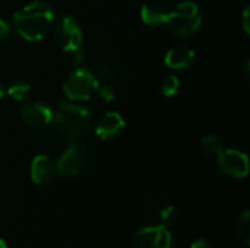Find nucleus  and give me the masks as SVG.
Returning <instances> with one entry per match:
<instances>
[{"label":"nucleus","instance_id":"obj_14","mask_svg":"<svg viewBox=\"0 0 250 248\" xmlns=\"http://www.w3.org/2000/svg\"><path fill=\"white\" fill-rule=\"evenodd\" d=\"M152 218L157 225H164L167 228L173 227L177 222V210L171 205H157L152 209Z\"/></svg>","mask_w":250,"mask_h":248},{"label":"nucleus","instance_id":"obj_26","mask_svg":"<svg viewBox=\"0 0 250 248\" xmlns=\"http://www.w3.org/2000/svg\"><path fill=\"white\" fill-rule=\"evenodd\" d=\"M0 248H7V244H6V241L0 237Z\"/></svg>","mask_w":250,"mask_h":248},{"label":"nucleus","instance_id":"obj_20","mask_svg":"<svg viewBox=\"0 0 250 248\" xmlns=\"http://www.w3.org/2000/svg\"><path fill=\"white\" fill-rule=\"evenodd\" d=\"M100 98L105 102H110L116 98V89L114 86L110 83V82H105V83H100L98 85V89H97Z\"/></svg>","mask_w":250,"mask_h":248},{"label":"nucleus","instance_id":"obj_3","mask_svg":"<svg viewBox=\"0 0 250 248\" xmlns=\"http://www.w3.org/2000/svg\"><path fill=\"white\" fill-rule=\"evenodd\" d=\"M202 23V15L198 4L192 0L179 3L170 13H167L166 25L176 37H189L195 34Z\"/></svg>","mask_w":250,"mask_h":248},{"label":"nucleus","instance_id":"obj_22","mask_svg":"<svg viewBox=\"0 0 250 248\" xmlns=\"http://www.w3.org/2000/svg\"><path fill=\"white\" fill-rule=\"evenodd\" d=\"M9 34H10V25L4 19L0 18V41L4 39V38H7Z\"/></svg>","mask_w":250,"mask_h":248},{"label":"nucleus","instance_id":"obj_25","mask_svg":"<svg viewBox=\"0 0 250 248\" xmlns=\"http://www.w3.org/2000/svg\"><path fill=\"white\" fill-rule=\"evenodd\" d=\"M4 94H6V89H4V86H3V83L0 82V99L4 96Z\"/></svg>","mask_w":250,"mask_h":248},{"label":"nucleus","instance_id":"obj_23","mask_svg":"<svg viewBox=\"0 0 250 248\" xmlns=\"http://www.w3.org/2000/svg\"><path fill=\"white\" fill-rule=\"evenodd\" d=\"M249 13H250V7L249 6H246V7H245V10H243V29H245V34H246V35H249L250 34Z\"/></svg>","mask_w":250,"mask_h":248},{"label":"nucleus","instance_id":"obj_12","mask_svg":"<svg viewBox=\"0 0 250 248\" xmlns=\"http://www.w3.org/2000/svg\"><path fill=\"white\" fill-rule=\"evenodd\" d=\"M195 61V51L188 45H177L171 48L164 58V63L171 70H186Z\"/></svg>","mask_w":250,"mask_h":248},{"label":"nucleus","instance_id":"obj_10","mask_svg":"<svg viewBox=\"0 0 250 248\" xmlns=\"http://www.w3.org/2000/svg\"><path fill=\"white\" fill-rule=\"evenodd\" d=\"M29 174H31V180L37 186H45L51 183L57 174L56 161H53L47 155H37L31 162Z\"/></svg>","mask_w":250,"mask_h":248},{"label":"nucleus","instance_id":"obj_4","mask_svg":"<svg viewBox=\"0 0 250 248\" xmlns=\"http://www.w3.org/2000/svg\"><path fill=\"white\" fill-rule=\"evenodd\" d=\"M98 79L85 67H76L63 82V92L69 101H86L98 89Z\"/></svg>","mask_w":250,"mask_h":248},{"label":"nucleus","instance_id":"obj_16","mask_svg":"<svg viewBox=\"0 0 250 248\" xmlns=\"http://www.w3.org/2000/svg\"><path fill=\"white\" fill-rule=\"evenodd\" d=\"M32 94V88L28 82L23 80H18L13 82L7 89H6V95L9 98H12L13 101H26Z\"/></svg>","mask_w":250,"mask_h":248},{"label":"nucleus","instance_id":"obj_2","mask_svg":"<svg viewBox=\"0 0 250 248\" xmlns=\"http://www.w3.org/2000/svg\"><path fill=\"white\" fill-rule=\"evenodd\" d=\"M92 118L89 108L78 105L75 102L62 101L57 104L56 113H53V126L56 133L67 140L69 143H76L86 132Z\"/></svg>","mask_w":250,"mask_h":248},{"label":"nucleus","instance_id":"obj_17","mask_svg":"<svg viewBox=\"0 0 250 248\" xmlns=\"http://www.w3.org/2000/svg\"><path fill=\"white\" fill-rule=\"evenodd\" d=\"M201 149L209 156H218L224 149L223 140L217 134H207L201 139Z\"/></svg>","mask_w":250,"mask_h":248},{"label":"nucleus","instance_id":"obj_18","mask_svg":"<svg viewBox=\"0 0 250 248\" xmlns=\"http://www.w3.org/2000/svg\"><path fill=\"white\" fill-rule=\"evenodd\" d=\"M91 72L94 73V76L98 80H104V82H113L116 77V72L111 66L104 64V63H97L92 66Z\"/></svg>","mask_w":250,"mask_h":248},{"label":"nucleus","instance_id":"obj_13","mask_svg":"<svg viewBox=\"0 0 250 248\" xmlns=\"http://www.w3.org/2000/svg\"><path fill=\"white\" fill-rule=\"evenodd\" d=\"M141 19L148 26L166 25L167 12H164L160 6L155 4H144L141 7Z\"/></svg>","mask_w":250,"mask_h":248},{"label":"nucleus","instance_id":"obj_7","mask_svg":"<svg viewBox=\"0 0 250 248\" xmlns=\"http://www.w3.org/2000/svg\"><path fill=\"white\" fill-rule=\"evenodd\" d=\"M220 170L231 178H245L249 172L248 155L239 149H223L218 155Z\"/></svg>","mask_w":250,"mask_h":248},{"label":"nucleus","instance_id":"obj_15","mask_svg":"<svg viewBox=\"0 0 250 248\" xmlns=\"http://www.w3.org/2000/svg\"><path fill=\"white\" fill-rule=\"evenodd\" d=\"M236 238L242 248H250V210H245L236 221Z\"/></svg>","mask_w":250,"mask_h":248},{"label":"nucleus","instance_id":"obj_5","mask_svg":"<svg viewBox=\"0 0 250 248\" xmlns=\"http://www.w3.org/2000/svg\"><path fill=\"white\" fill-rule=\"evenodd\" d=\"M54 39L64 53H73L82 48L83 32L78 19L72 15H66L59 20L54 29Z\"/></svg>","mask_w":250,"mask_h":248},{"label":"nucleus","instance_id":"obj_9","mask_svg":"<svg viewBox=\"0 0 250 248\" xmlns=\"http://www.w3.org/2000/svg\"><path fill=\"white\" fill-rule=\"evenodd\" d=\"M22 121L32 127V129H41L51 123L53 120V110L41 101H31L21 107L19 110Z\"/></svg>","mask_w":250,"mask_h":248},{"label":"nucleus","instance_id":"obj_1","mask_svg":"<svg viewBox=\"0 0 250 248\" xmlns=\"http://www.w3.org/2000/svg\"><path fill=\"white\" fill-rule=\"evenodd\" d=\"M54 22V9L44 0H35L13 15V26L25 41H41Z\"/></svg>","mask_w":250,"mask_h":248},{"label":"nucleus","instance_id":"obj_19","mask_svg":"<svg viewBox=\"0 0 250 248\" xmlns=\"http://www.w3.org/2000/svg\"><path fill=\"white\" fill-rule=\"evenodd\" d=\"M180 91V79L174 75L167 76L161 83V92L164 96H174Z\"/></svg>","mask_w":250,"mask_h":248},{"label":"nucleus","instance_id":"obj_21","mask_svg":"<svg viewBox=\"0 0 250 248\" xmlns=\"http://www.w3.org/2000/svg\"><path fill=\"white\" fill-rule=\"evenodd\" d=\"M189 248H215V246L208 238H199V240L193 241Z\"/></svg>","mask_w":250,"mask_h":248},{"label":"nucleus","instance_id":"obj_8","mask_svg":"<svg viewBox=\"0 0 250 248\" xmlns=\"http://www.w3.org/2000/svg\"><path fill=\"white\" fill-rule=\"evenodd\" d=\"M85 165V153L78 143H70L67 149L56 161L57 174L64 178H75Z\"/></svg>","mask_w":250,"mask_h":248},{"label":"nucleus","instance_id":"obj_24","mask_svg":"<svg viewBox=\"0 0 250 248\" xmlns=\"http://www.w3.org/2000/svg\"><path fill=\"white\" fill-rule=\"evenodd\" d=\"M243 75H245V80L248 82L250 77V61L249 60H246L245 61V67H243Z\"/></svg>","mask_w":250,"mask_h":248},{"label":"nucleus","instance_id":"obj_6","mask_svg":"<svg viewBox=\"0 0 250 248\" xmlns=\"http://www.w3.org/2000/svg\"><path fill=\"white\" fill-rule=\"evenodd\" d=\"M133 240L138 248H171L173 243L170 229L157 224L138 229L133 235Z\"/></svg>","mask_w":250,"mask_h":248},{"label":"nucleus","instance_id":"obj_11","mask_svg":"<svg viewBox=\"0 0 250 248\" xmlns=\"http://www.w3.org/2000/svg\"><path fill=\"white\" fill-rule=\"evenodd\" d=\"M125 126H126V121L123 118V115L116 111H110V113H105L97 121L95 134L101 140H110V139L116 137L117 134H120L123 132Z\"/></svg>","mask_w":250,"mask_h":248}]
</instances>
